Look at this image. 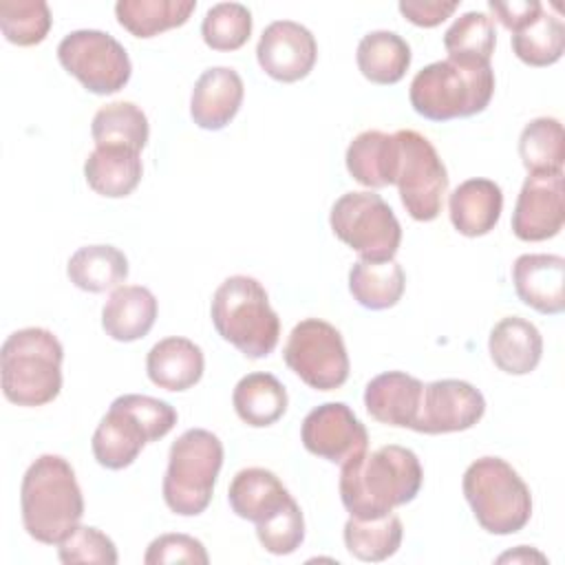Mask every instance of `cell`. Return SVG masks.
Segmentation results:
<instances>
[{"mask_svg":"<svg viewBox=\"0 0 565 565\" xmlns=\"http://www.w3.org/2000/svg\"><path fill=\"white\" fill-rule=\"evenodd\" d=\"M424 481V470L411 448L388 444L342 463L340 499L355 519H377L411 503Z\"/></svg>","mask_w":565,"mask_h":565,"instance_id":"obj_1","label":"cell"},{"mask_svg":"<svg viewBox=\"0 0 565 565\" xmlns=\"http://www.w3.org/2000/svg\"><path fill=\"white\" fill-rule=\"evenodd\" d=\"M22 525L44 545L64 541L84 516V497L73 466L60 455H40L20 486Z\"/></svg>","mask_w":565,"mask_h":565,"instance_id":"obj_2","label":"cell"},{"mask_svg":"<svg viewBox=\"0 0 565 565\" xmlns=\"http://www.w3.org/2000/svg\"><path fill=\"white\" fill-rule=\"evenodd\" d=\"M64 349L57 335L42 327L18 329L0 349V382L15 406H44L62 391Z\"/></svg>","mask_w":565,"mask_h":565,"instance_id":"obj_3","label":"cell"},{"mask_svg":"<svg viewBox=\"0 0 565 565\" xmlns=\"http://www.w3.org/2000/svg\"><path fill=\"white\" fill-rule=\"evenodd\" d=\"M174 424L177 411L166 399L126 393L113 399L93 433L90 448L99 466L121 470L139 457L146 444L166 437Z\"/></svg>","mask_w":565,"mask_h":565,"instance_id":"obj_4","label":"cell"},{"mask_svg":"<svg viewBox=\"0 0 565 565\" xmlns=\"http://www.w3.org/2000/svg\"><path fill=\"white\" fill-rule=\"evenodd\" d=\"M210 316L216 333L249 360L267 358L278 344L280 318L265 287L252 276L225 278L212 296Z\"/></svg>","mask_w":565,"mask_h":565,"instance_id":"obj_5","label":"cell"},{"mask_svg":"<svg viewBox=\"0 0 565 565\" xmlns=\"http://www.w3.org/2000/svg\"><path fill=\"white\" fill-rule=\"evenodd\" d=\"M494 95L490 64H457L439 60L415 73L408 99L417 115L430 121H450L479 115Z\"/></svg>","mask_w":565,"mask_h":565,"instance_id":"obj_6","label":"cell"},{"mask_svg":"<svg viewBox=\"0 0 565 565\" xmlns=\"http://www.w3.org/2000/svg\"><path fill=\"white\" fill-rule=\"evenodd\" d=\"M463 497L477 523L497 536L523 530L532 516V494L501 457H479L463 472Z\"/></svg>","mask_w":565,"mask_h":565,"instance_id":"obj_7","label":"cell"},{"mask_svg":"<svg viewBox=\"0 0 565 565\" xmlns=\"http://www.w3.org/2000/svg\"><path fill=\"white\" fill-rule=\"evenodd\" d=\"M223 466V444L205 428L181 433L168 452L163 501L179 516H196L212 501L214 483Z\"/></svg>","mask_w":565,"mask_h":565,"instance_id":"obj_8","label":"cell"},{"mask_svg":"<svg viewBox=\"0 0 565 565\" xmlns=\"http://www.w3.org/2000/svg\"><path fill=\"white\" fill-rule=\"evenodd\" d=\"M329 225L362 260H391L402 243V225L395 212L371 190L342 194L331 205Z\"/></svg>","mask_w":565,"mask_h":565,"instance_id":"obj_9","label":"cell"},{"mask_svg":"<svg viewBox=\"0 0 565 565\" xmlns=\"http://www.w3.org/2000/svg\"><path fill=\"white\" fill-rule=\"evenodd\" d=\"M393 135L397 141L395 185L402 205L411 218L433 221L439 216L448 190L446 166L435 146L417 130L404 128Z\"/></svg>","mask_w":565,"mask_h":565,"instance_id":"obj_10","label":"cell"},{"mask_svg":"<svg viewBox=\"0 0 565 565\" xmlns=\"http://www.w3.org/2000/svg\"><path fill=\"white\" fill-rule=\"evenodd\" d=\"M285 364L311 388L335 391L349 377V353L342 333L327 320H300L282 349Z\"/></svg>","mask_w":565,"mask_h":565,"instance_id":"obj_11","label":"cell"},{"mask_svg":"<svg viewBox=\"0 0 565 565\" xmlns=\"http://www.w3.org/2000/svg\"><path fill=\"white\" fill-rule=\"evenodd\" d=\"M57 60L66 73L95 95H113L121 90L132 73L126 49L97 29L71 31L57 44Z\"/></svg>","mask_w":565,"mask_h":565,"instance_id":"obj_12","label":"cell"},{"mask_svg":"<svg viewBox=\"0 0 565 565\" xmlns=\"http://www.w3.org/2000/svg\"><path fill=\"white\" fill-rule=\"evenodd\" d=\"M302 446L331 463H347L369 448L364 424L344 402H324L307 413L300 426Z\"/></svg>","mask_w":565,"mask_h":565,"instance_id":"obj_13","label":"cell"},{"mask_svg":"<svg viewBox=\"0 0 565 565\" xmlns=\"http://www.w3.org/2000/svg\"><path fill=\"white\" fill-rule=\"evenodd\" d=\"M486 413L479 388L463 380H435L424 386L413 430L424 435L459 433L472 428Z\"/></svg>","mask_w":565,"mask_h":565,"instance_id":"obj_14","label":"cell"},{"mask_svg":"<svg viewBox=\"0 0 565 565\" xmlns=\"http://www.w3.org/2000/svg\"><path fill=\"white\" fill-rule=\"evenodd\" d=\"M260 68L276 82H298L307 77L318 60L313 33L294 20H276L265 26L256 44Z\"/></svg>","mask_w":565,"mask_h":565,"instance_id":"obj_15","label":"cell"},{"mask_svg":"<svg viewBox=\"0 0 565 565\" xmlns=\"http://www.w3.org/2000/svg\"><path fill=\"white\" fill-rule=\"evenodd\" d=\"M563 172L527 174L512 212L514 236L527 243L547 241L563 230Z\"/></svg>","mask_w":565,"mask_h":565,"instance_id":"obj_16","label":"cell"},{"mask_svg":"<svg viewBox=\"0 0 565 565\" xmlns=\"http://www.w3.org/2000/svg\"><path fill=\"white\" fill-rule=\"evenodd\" d=\"M519 300L539 313L556 316L565 309V258L558 254H521L512 265Z\"/></svg>","mask_w":565,"mask_h":565,"instance_id":"obj_17","label":"cell"},{"mask_svg":"<svg viewBox=\"0 0 565 565\" xmlns=\"http://www.w3.org/2000/svg\"><path fill=\"white\" fill-rule=\"evenodd\" d=\"M245 86L230 66H212L199 75L190 95V117L203 130L225 128L243 104Z\"/></svg>","mask_w":565,"mask_h":565,"instance_id":"obj_18","label":"cell"},{"mask_svg":"<svg viewBox=\"0 0 565 565\" xmlns=\"http://www.w3.org/2000/svg\"><path fill=\"white\" fill-rule=\"evenodd\" d=\"M422 391L424 384L417 377L404 371H386L366 384L364 406L380 424L411 428L419 411Z\"/></svg>","mask_w":565,"mask_h":565,"instance_id":"obj_19","label":"cell"},{"mask_svg":"<svg viewBox=\"0 0 565 565\" xmlns=\"http://www.w3.org/2000/svg\"><path fill=\"white\" fill-rule=\"evenodd\" d=\"M503 210V192L490 179H468L459 183L448 199L452 227L468 236H486L494 230Z\"/></svg>","mask_w":565,"mask_h":565,"instance_id":"obj_20","label":"cell"},{"mask_svg":"<svg viewBox=\"0 0 565 565\" xmlns=\"http://www.w3.org/2000/svg\"><path fill=\"white\" fill-rule=\"evenodd\" d=\"M488 351L499 371L508 375H527L541 362L543 338L530 320L505 316L492 327Z\"/></svg>","mask_w":565,"mask_h":565,"instance_id":"obj_21","label":"cell"},{"mask_svg":"<svg viewBox=\"0 0 565 565\" xmlns=\"http://www.w3.org/2000/svg\"><path fill=\"white\" fill-rule=\"evenodd\" d=\"M205 358L199 344L188 338L170 335L159 340L146 358V373L150 382L166 391H188L201 377Z\"/></svg>","mask_w":565,"mask_h":565,"instance_id":"obj_22","label":"cell"},{"mask_svg":"<svg viewBox=\"0 0 565 565\" xmlns=\"http://www.w3.org/2000/svg\"><path fill=\"white\" fill-rule=\"evenodd\" d=\"M157 311V298L148 287L121 285L108 296L102 309V327L117 342H135L148 335Z\"/></svg>","mask_w":565,"mask_h":565,"instance_id":"obj_23","label":"cell"},{"mask_svg":"<svg viewBox=\"0 0 565 565\" xmlns=\"http://www.w3.org/2000/svg\"><path fill=\"white\" fill-rule=\"evenodd\" d=\"M291 499L282 481L267 468H243L234 475L227 501L236 516L260 523Z\"/></svg>","mask_w":565,"mask_h":565,"instance_id":"obj_24","label":"cell"},{"mask_svg":"<svg viewBox=\"0 0 565 565\" xmlns=\"http://www.w3.org/2000/svg\"><path fill=\"white\" fill-rule=\"evenodd\" d=\"M349 174L364 188H386L395 183L397 141L382 130H364L347 148Z\"/></svg>","mask_w":565,"mask_h":565,"instance_id":"obj_25","label":"cell"},{"mask_svg":"<svg viewBox=\"0 0 565 565\" xmlns=\"http://www.w3.org/2000/svg\"><path fill=\"white\" fill-rule=\"evenodd\" d=\"M143 166L141 157L128 148L113 146H95V150L86 157L84 177L93 192L106 199L128 196L141 181Z\"/></svg>","mask_w":565,"mask_h":565,"instance_id":"obj_26","label":"cell"},{"mask_svg":"<svg viewBox=\"0 0 565 565\" xmlns=\"http://www.w3.org/2000/svg\"><path fill=\"white\" fill-rule=\"evenodd\" d=\"M406 289V274L397 260H355L349 271L353 300L371 311L395 307Z\"/></svg>","mask_w":565,"mask_h":565,"instance_id":"obj_27","label":"cell"},{"mask_svg":"<svg viewBox=\"0 0 565 565\" xmlns=\"http://www.w3.org/2000/svg\"><path fill=\"white\" fill-rule=\"evenodd\" d=\"M68 280L90 294L121 287L128 278V258L113 245H84L66 263Z\"/></svg>","mask_w":565,"mask_h":565,"instance_id":"obj_28","label":"cell"},{"mask_svg":"<svg viewBox=\"0 0 565 565\" xmlns=\"http://www.w3.org/2000/svg\"><path fill=\"white\" fill-rule=\"evenodd\" d=\"M287 391L271 373H249L241 377L232 393L236 415L254 428L276 424L287 411Z\"/></svg>","mask_w":565,"mask_h":565,"instance_id":"obj_29","label":"cell"},{"mask_svg":"<svg viewBox=\"0 0 565 565\" xmlns=\"http://www.w3.org/2000/svg\"><path fill=\"white\" fill-rule=\"evenodd\" d=\"M355 62L369 82L397 84L411 66V46L393 31H371L360 40Z\"/></svg>","mask_w":565,"mask_h":565,"instance_id":"obj_30","label":"cell"},{"mask_svg":"<svg viewBox=\"0 0 565 565\" xmlns=\"http://www.w3.org/2000/svg\"><path fill=\"white\" fill-rule=\"evenodd\" d=\"M194 9V0H119L115 15L130 35L152 38L185 24Z\"/></svg>","mask_w":565,"mask_h":565,"instance_id":"obj_31","label":"cell"},{"mask_svg":"<svg viewBox=\"0 0 565 565\" xmlns=\"http://www.w3.org/2000/svg\"><path fill=\"white\" fill-rule=\"evenodd\" d=\"M90 135L95 146H113L141 152L148 143L150 126L146 113L137 104L113 102L95 113Z\"/></svg>","mask_w":565,"mask_h":565,"instance_id":"obj_32","label":"cell"},{"mask_svg":"<svg viewBox=\"0 0 565 565\" xmlns=\"http://www.w3.org/2000/svg\"><path fill=\"white\" fill-rule=\"evenodd\" d=\"M402 521L393 512L377 519L351 516L344 523V545L349 554L366 563H380L391 558L402 545Z\"/></svg>","mask_w":565,"mask_h":565,"instance_id":"obj_33","label":"cell"},{"mask_svg":"<svg viewBox=\"0 0 565 565\" xmlns=\"http://www.w3.org/2000/svg\"><path fill=\"white\" fill-rule=\"evenodd\" d=\"M512 51L527 66H550L561 60L565 51V24L558 13L543 4L541 13L512 33Z\"/></svg>","mask_w":565,"mask_h":565,"instance_id":"obj_34","label":"cell"},{"mask_svg":"<svg viewBox=\"0 0 565 565\" xmlns=\"http://www.w3.org/2000/svg\"><path fill=\"white\" fill-rule=\"evenodd\" d=\"M494 44V22L481 11L461 13L444 33L448 60L457 64H490Z\"/></svg>","mask_w":565,"mask_h":565,"instance_id":"obj_35","label":"cell"},{"mask_svg":"<svg viewBox=\"0 0 565 565\" xmlns=\"http://www.w3.org/2000/svg\"><path fill=\"white\" fill-rule=\"evenodd\" d=\"M519 157L527 174L563 172L565 135L563 124L554 117H536L521 130Z\"/></svg>","mask_w":565,"mask_h":565,"instance_id":"obj_36","label":"cell"},{"mask_svg":"<svg viewBox=\"0 0 565 565\" xmlns=\"http://www.w3.org/2000/svg\"><path fill=\"white\" fill-rule=\"evenodd\" d=\"M51 9L44 0H2L0 29L2 35L18 46L40 44L51 31Z\"/></svg>","mask_w":565,"mask_h":565,"instance_id":"obj_37","label":"cell"},{"mask_svg":"<svg viewBox=\"0 0 565 565\" xmlns=\"http://www.w3.org/2000/svg\"><path fill=\"white\" fill-rule=\"evenodd\" d=\"M201 35L212 51H236L252 35V13L241 2L212 4L201 22Z\"/></svg>","mask_w":565,"mask_h":565,"instance_id":"obj_38","label":"cell"},{"mask_svg":"<svg viewBox=\"0 0 565 565\" xmlns=\"http://www.w3.org/2000/svg\"><path fill=\"white\" fill-rule=\"evenodd\" d=\"M256 536L269 554L287 556L296 552L305 541V519L296 499L291 497L278 512L256 523Z\"/></svg>","mask_w":565,"mask_h":565,"instance_id":"obj_39","label":"cell"},{"mask_svg":"<svg viewBox=\"0 0 565 565\" xmlns=\"http://www.w3.org/2000/svg\"><path fill=\"white\" fill-rule=\"evenodd\" d=\"M57 556L66 565H75V563L115 565L119 561L113 539L93 525H77L64 541L57 543Z\"/></svg>","mask_w":565,"mask_h":565,"instance_id":"obj_40","label":"cell"},{"mask_svg":"<svg viewBox=\"0 0 565 565\" xmlns=\"http://www.w3.org/2000/svg\"><path fill=\"white\" fill-rule=\"evenodd\" d=\"M143 563L146 565H163V563L207 565L210 556L203 543L190 534H161L148 545L143 554Z\"/></svg>","mask_w":565,"mask_h":565,"instance_id":"obj_41","label":"cell"},{"mask_svg":"<svg viewBox=\"0 0 565 565\" xmlns=\"http://www.w3.org/2000/svg\"><path fill=\"white\" fill-rule=\"evenodd\" d=\"M459 2L457 0H402L397 4L399 13L413 22L415 26H424V29H433L437 24H441L446 18H450L457 11Z\"/></svg>","mask_w":565,"mask_h":565,"instance_id":"obj_42","label":"cell"},{"mask_svg":"<svg viewBox=\"0 0 565 565\" xmlns=\"http://www.w3.org/2000/svg\"><path fill=\"white\" fill-rule=\"evenodd\" d=\"M488 7L494 13V18L512 33L530 24L543 9V4L536 0H508V2L490 0Z\"/></svg>","mask_w":565,"mask_h":565,"instance_id":"obj_43","label":"cell"},{"mask_svg":"<svg viewBox=\"0 0 565 565\" xmlns=\"http://www.w3.org/2000/svg\"><path fill=\"white\" fill-rule=\"evenodd\" d=\"M532 558H536V561H545V556L543 554H539V552H532V550H527L525 545H519V550L516 552H508V554H503V556H499V561L503 563V561H532Z\"/></svg>","mask_w":565,"mask_h":565,"instance_id":"obj_44","label":"cell"}]
</instances>
